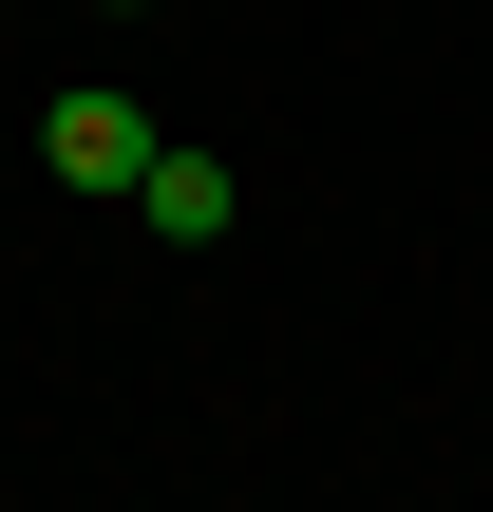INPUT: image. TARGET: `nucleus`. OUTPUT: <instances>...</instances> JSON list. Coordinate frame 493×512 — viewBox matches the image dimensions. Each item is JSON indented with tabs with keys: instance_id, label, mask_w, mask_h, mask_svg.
I'll return each instance as SVG.
<instances>
[{
	"instance_id": "obj_2",
	"label": "nucleus",
	"mask_w": 493,
	"mask_h": 512,
	"mask_svg": "<svg viewBox=\"0 0 493 512\" xmlns=\"http://www.w3.org/2000/svg\"><path fill=\"white\" fill-rule=\"evenodd\" d=\"M247 190H228V152H190V133H152V171H133V228H171V247H209Z\"/></svg>"
},
{
	"instance_id": "obj_1",
	"label": "nucleus",
	"mask_w": 493,
	"mask_h": 512,
	"mask_svg": "<svg viewBox=\"0 0 493 512\" xmlns=\"http://www.w3.org/2000/svg\"><path fill=\"white\" fill-rule=\"evenodd\" d=\"M38 152H57V190H95V209H133V171H152V114H133L114 76H76V95L38 114Z\"/></svg>"
},
{
	"instance_id": "obj_3",
	"label": "nucleus",
	"mask_w": 493,
	"mask_h": 512,
	"mask_svg": "<svg viewBox=\"0 0 493 512\" xmlns=\"http://www.w3.org/2000/svg\"><path fill=\"white\" fill-rule=\"evenodd\" d=\"M114 19H133V0H114Z\"/></svg>"
}]
</instances>
